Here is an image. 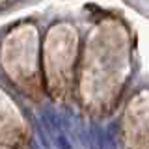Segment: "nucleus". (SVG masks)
I'll return each mask as SVG.
<instances>
[{
	"mask_svg": "<svg viewBox=\"0 0 149 149\" xmlns=\"http://www.w3.org/2000/svg\"><path fill=\"white\" fill-rule=\"evenodd\" d=\"M39 119H41V127H43V130H47L49 134H52L54 138H58V136L63 134L62 116H60L54 108H50V106H43V108H41Z\"/></svg>",
	"mask_w": 149,
	"mask_h": 149,
	"instance_id": "f257e3e1",
	"label": "nucleus"
},
{
	"mask_svg": "<svg viewBox=\"0 0 149 149\" xmlns=\"http://www.w3.org/2000/svg\"><path fill=\"white\" fill-rule=\"evenodd\" d=\"M56 143H58V149H73V147H71V142L67 140V136H65V134H62V136L56 138Z\"/></svg>",
	"mask_w": 149,
	"mask_h": 149,
	"instance_id": "f03ea898",
	"label": "nucleus"
}]
</instances>
